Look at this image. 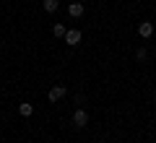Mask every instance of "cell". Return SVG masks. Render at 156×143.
<instances>
[{
	"label": "cell",
	"instance_id": "cell-3",
	"mask_svg": "<svg viewBox=\"0 0 156 143\" xmlns=\"http://www.w3.org/2000/svg\"><path fill=\"white\" fill-rule=\"evenodd\" d=\"M73 125L76 127H86L89 125V112L86 109H76L73 112Z\"/></svg>",
	"mask_w": 156,
	"mask_h": 143
},
{
	"label": "cell",
	"instance_id": "cell-1",
	"mask_svg": "<svg viewBox=\"0 0 156 143\" xmlns=\"http://www.w3.org/2000/svg\"><path fill=\"white\" fill-rule=\"evenodd\" d=\"M65 94H68V88H65V86H60V83H57V86H52L50 91H47V99H50L52 104H57V102H60L62 96H65Z\"/></svg>",
	"mask_w": 156,
	"mask_h": 143
},
{
	"label": "cell",
	"instance_id": "cell-9",
	"mask_svg": "<svg viewBox=\"0 0 156 143\" xmlns=\"http://www.w3.org/2000/svg\"><path fill=\"white\" fill-rule=\"evenodd\" d=\"M135 57H138V60H146V57H148V52H146V50H143V47H140V50H138V52H135Z\"/></svg>",
	"mask_w": 156,
	"mask_h": 143
},
{
	"label": "cell",
	"instance_id": "cell-4",
	"mask_svg": "<svg viewBox=\"0 0 156 143\" xmlns=\"http://www.w3.org/2000/svg\"><path fill=\"white\" fill-rule=\"evenodd\" d=\"M138 34H140L143 39H151V37H154V23H151V21H140Z\"/></svg>",
	"mask_w": 156,
	"mask_h": 143
},
{
	"label": "cell",
	"instance_id": "cell-2",
	"mask_svg": "<svg viewBox=\"0 0 156 143\" xmlns=\"http://www.w3.org/2000/svg\"><path fill=\"white\" fill-rule=\"evenodd\" d=\"M68 42V47H76V44H81V39H83V34L78 31V29H65V37H62Z\"/></svg>",
	"mask_w": 156,
	"mask_h": 143
},
{
	"label": "cell",
	"instance_id": "cell-7",
	"mask_svg": "<svg viewBox=\"0 0 156 143\" xmlns=\"http://www.w3.org/2000/svg\"><path fill=\"white\" fill-rule=\"evenodd\" d=\"M18 115H21V117H31L34 115V107L23 102V104H18Z\"/></svg>",
	"mask_w": 156,
	"mask_h": 143
},
{
	"label": "cell",
	"instance_id": "cell-6",
	"mask_svg": "<svg viewBox=\"0 0 156 143\" xmlns=\"http://www.w3.org/2000/svg\"><path fill=\"white\" fill-rule=\"evenodd\" d=\"M42 5H44L47 13H55L57 8H60V0H42Z\"/></svg>",
	"mask_w": 156,
	"mask_h": 143
},
{
	"label": "cell",
	"instance_id": "cell-8",
	"mask_svg": "<svg viewBox=\"0 0 156 143\" xmlns=\"http://www.w3.org/2000/svg\"><path fill=\"white\" fill-rule=\"evenodd\" d=\"M52 34H55V37H65V23H55V26H52Z\"/></svg>",
	"mask_w": 156,
	"mask_h": 143
},
{
	"label": "cell",
	"instance_id": "cell-5",
	"mask_svg": "<svg viewBox=\"0 0 156 143\" xmlns=\"http://www.w3.org/2000/svg\"><path fill=\"white\" fill-rule=\"evenodd\" d=\"M68 13H70L73 18H81L83 16V3H70V5H68Z\"/></svg>",
	"mask_w": 156,
	"mask_h": 143
}]
</instances>
